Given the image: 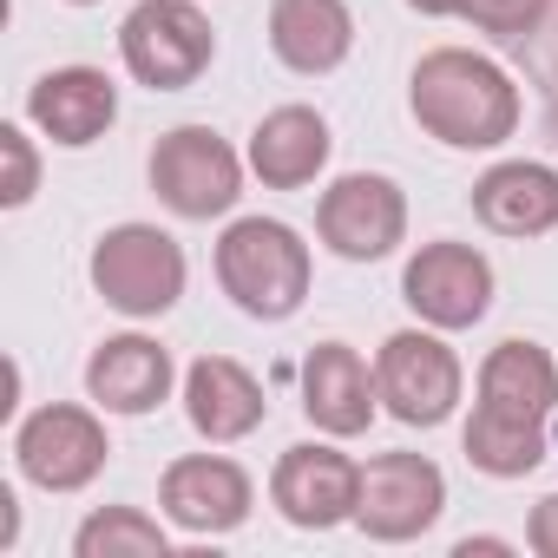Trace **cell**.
Here are the masks:
<instances>
[{
    "label": "cell",
    "mask_w": 558,
    "mask_h": 558,
    "mask_svg": "<svg viewBox=\"0 0 558 558\" xmlns=\"http://www.w3.org/2000/svg\"><path fill=\"white\" fill-rule=\"evenodd\" d=\"M171 349L151 336H106L86 362V395L106 414H151L158 401H171Z\"/></svg>",
    "instance_id": "obj_16"
},
{
    "label": "cell",
    "mask_w": 558,
    "mask_h": 558,
    "mask_svg": "<svg viewBox=\"0 0 558 558\" xmlns=\"http://www.w3.org/2000/svg\"><path fill=\"white\" fill-rule=\"evenodd\" d=\"M355 47L349 0H269V53L290 73H336Z\"/></svg>",
    "instance_id": "obj_20"
},
{
    "label": "cell",
    "mask_w": 558,
    "mask_h": 558,
    "mask_svg": "<svg viewBox=\"0 0 558 558\" xmlns=\"http://www.w3.org/2000/svg\"><path fill=\"white\" fill-rule=\"evenodd\" d=\"M551 408H558V362L538 342H499L480 362L473 414L512 421V427H551Z\"/></svg>",
    "instance_id": "obj_15"
},
{
    "label": "cell",
    "mask_w": 558,
    "mask_h": 558,
    "mask_svg": "<svg viewBox=\"0 0 558 558\" xmlns=\"http://www.w3.org/2000/svg\"><path fill=\"white\" fill-rule=\"evenodd\" d=\"M66 8H99V0H66Z\"/></svg>",
    "instance_id": "obj_29"
},
{
    "label": "cell",
    "mask_w": 558,
    "mask_h": 558,
    "mask_svg": "<svg viewBox=\"0 0 558 558\" xmlns=\"http://www.w3.org/2000/svg\"><path fill=\"white\" fill-rule=\"evenodd\" d=\"M545 8L551 0H466V21L486 34V40H499V47H519V40H532L538 34V21H545Z\"/></svg>",
    "instance_id": "obj_23"
},
{
    "label": "cell",
    "mask_w": 558,
    "mask_h": 558,
    "mask_svg": "<svg viewBox=\"0 0 558 558\" xmlns=\"http://www.w3.org/2000/svg\"><path fill=\"white\" fill-rule=\"evenodd\" d=\"M119 60L138 86L151 93H184L210 73L217 34L204 21L197 0H138L119 27Z\"/></svg>",
    "instance_id": "obj_3"
},
{
    "label": "cell",
    "mask_w": 558,
    "mask_h": 558,
    "mask_svg": "<svg viewBox=\"0 0 558 558\" xmlns=\"http://www.w3.org/2000/svg\"><path fill=\"white\" fill-rule=\"evenodd\" d=\"M27 119H34L53 145L86 151V145H99V138L112 132V119H119V86H112L99 66H53V73L34 80Z\"/></svg>",
    "instance_id": "obj_13"
},
{
    "label": "cell",
    "mask_w": 558,
    "mask_h": 558,
    "mask_svg": "<svg viewBox=\"0 0 558 558\" xmlns=\"http://www.w3.org/2000/svg\"><path fill=\"white\" fill-rule=\"evenodd\" d=\"M375 388L401 427H440L453 421L466 375H460V355L440 342V329H395L375 355Z\"/></svg>",
    "instance_id": "obj_6"
},
{
    "label": "cell",
    "mask_w": 558,
    "mask_h": 558,
    "mask_svg": "<svg viewBox=\"0 0 558 558\" xmlns=\"http://www.w3.org/2000/svg\"><path fill=\"white\" fill-rule=\"evenodd\" d=\"M184 414H191V427H197L210 447H230V440H243V434L263 427L269 401H263V388H256V375H250L243 362H230V355H197V362L184 368Z\"/></svg>",
    "instance_id": "obj_17"
},
{
    "label": "cell",
    "mask_w": 558,
    "mask_h": 558,
    "mask_svg": "<svg viewBox=\"0 0 558 558\" xmlns=\"http://www.w3.org/2000/svg\"><path fill=\"white\" fill-rule=\"evenodd\" d=\"M525 545H532L538 558H558V493H545V499L532 506V519H525Z\"/></svg>",
    "instance_id": "obj_25"
},
{
    "label": "cell",
    "mask_w": 558,
    "mask_h": 558,
    "mask_svg": "<svg viewBox=\"0 0 558 558\" xmlns=\"http://www.w3.org/2000/svg\"><path fill=\"white\" fill-rule=\"evenodd\" d=\"M551 138H558V99H551Z\"/></svg>",
    "instance_id": "obj_28"
},
{
    "label": "cell",
    "mask_w": 558,
    "mask_h": 558,
    "mask_svg": "<svg viewBox=\"0 0 558 558\" xmlns=\"http://www.w3.org/2000/svg\"><path fill=\"white\" fill-rule=\"evenodd\" d=\"M408 106L421 119L427 138L453 145V151H493L519 132V86L499 60L473 53V47H434L421 53L414 80H408Z\"/></svg>",
    "instance_id": "obj_1"
},
{
    "label": "cell",
    "mask_w": 558,
    "mask_h": 558,
    "mask_svg": "<svg viewBox=\"0 0 558 558\" xmlns=\"http://www.w3.org/2000/svg\"><path fill=\"white\" fill-rule=\"evenodd\" d=\"M93 290L132 316V323H151L165 316L178 296H184V250L178 236H165L158 223H119L93 243Z\"/></svg>",
    "instance_id": "obj_4"
},
{
    "label": "cell",
    "mask_w": 558,
    "mask_h": 558,
    "mask_svg": "<svg viewBox=\"0 0 558 558\" xmlns=\"http://www.w3.org/2000/svg\"><path fill=\"white\" fill-rule=\"evenodd\" d=\"M316 236L342 256V263H381L401 250L408 236V197L395 178L381 171H349L323 191L316 204Z\"/></svg>",
    "instance_id": "obj_8"
},
{
    "label": "cell",
    "mask_w": 558,
    "mask_h": 558,
    "mask_svg": "<svg viewBox=\"0 0 558 558\" xmlns=\"http://www.w3.org/2000/svg\"><path fill=\"white\" fill-rule=\"evenodd\" d=\"M473 217L493 236H545L558 230V171L538 158H506L473 184Z\"/></svg>",
    "instance_id": "obj_19"
},
{
    "label": "cell",
    "mask_w": 558,
    "mask_h": 558,
    "mask_svg": "<svg viewBox=\"0 0 558 558\" xmlns=\"http://www.w3.org/2000/svg\"><path fill=\"white\" fill-rule=\"evenodd\" d=\"M336 138H329V119L316 106H276L256 132H250V171L269 184V191H303L323 178Z\"/></svg>",
    "instance_id": "obj_18"
},
{
    "label": "cell",
    "mask_w": 558,
    "mask_h": 558,
    "mask_svg": "<svg viewBox=\"0 0 558 558\" xmlns=\"http://www.w3.org/2000/svg\"><path fill=\"white\" fill-rule=\"evenodd\" d=\"M151 191L171 217L210 223L243 197V158L210 125H178L151 145Z\"/></svg>",
    "instance_id": "obj_5"
},
{
    "label": "cell",
    "mask_w": 558,
    "mask_h": 558,
    "mask_svg": "<svg viewBox=\"0 0 558 558\" xmlns=\"http://www.w3.org/2000/svg\"><path fill=\"white\" fill-rule=\"evenodd\" d=\"M269 499H276V512H283L290 525H303V532H329V525L355 519L362 466H355L349 453L323 447V440H303V447H290L283 460H276V473H269Z\"/></svg>",
    "instance_id": "obj_11"
},
{
    "label": "cell",
    "mask_w": 558,
    "mask_h": 558,
    "mask_svg": "<svg viewBox=\"0 0 558 558\" xmlns=\"http://www.w3.org/2000/svg\"><path fill=\"white\" fill-rule=\"evenodd\" d=\"M375 408H381V388H375L368 362L349 342H316L303 362V414L316 421V434L355 440V434H368Z\"/></svg>",
    "instance_id": "obj_14"
},
{
    "label": "cell",
    "mask_w": 558,
    "mask_h": 558,
    "mask_svg": "<svg viewBox=\"0 0 558 558\" xmlns=\"http://www.w3.org/2000/svg\"><path fill=\"white\" fill-rule=\"evenodd\" d=\"M401 296H408V310H414L427 329H440V336L473 329V323H486V310H493V263H486L473 243H453V236L421 243V250L408 256V269H401Z\"/></svg>",
    "instance_id": "obj_7"
},
{
    "label": "cell",
    "mask_w": 558,
    "mask_h": 558,
    "mask_svg": "<svg viewBox=\"0 0 558 558\" xmlns=\"http://www.w3.org/2000/svg\"><path fill=\"white\" fill-rule=\"evenodd\" d=\"M0 158H8V184H0V204L21 210L34 191H40V158H34V138L21 125H0Z\"/></svg>",
    "instance_id": "obj_24"
},
{
    "label": "cell",
    "mask_w": 558,
    "mask_h": 558,
    "mask_svg": "<svg viewBox=\"0 0 558 558\" xmlns=\"http://www.w3.org/2000/svg\"><path fill=\"white\" fill-rule=\"evenodd\" d=\"M217 283L256 323H290L310 296V243L283 217H236L217 236Z\"/></svg>",
    "instance_id": "obj_2"
},
{
    "label": "cell",
    "mask_w": 558,
    "mask_h": 558,
    "mask_svg": "<svg viewBox=\"0 0 558 558\" xmlns=\"http://www.w3.org/2000/svg\"><path fill=\"white\" fill-rule=\"evenodd\" d=\"M408 8H414V14H427V21H440V14H460L466 0H408Z\"/></svg>",
    "instance_id": "obj_26"
},
{
    "label": "cell",
    "mask_w": 558,
    "mask_h": 558,
    "mask_svg": "<svg viewBox=\"0 0 558 558\" xmlns=\"http://www.w3.org/2000/svg\"><path fill=\"white\" fill-rule=\"evenodd\" d=\"M545 447H551L545 427H512V421H486V414L466 421V460L486 480H525L545 460Z\"/></svg>",
    "instance_id": "obj_22"
},
{
    "label": "cell",
    "mask_w": 558,
    "mask_h": 558,
    "mask_svg": "<svg viewBox=\"0 0 558 558\" xmlns=\"http://www.w3.org/2000/svg\"><path fill=\"white\" fill-rule=\"evenodd\" d=\"M106 453H112V440H106L99 414L66 408V401L34 408V414L21 421V434H14L21 473H27L34 486H47V493H80V486H93V480L106 473Z\"/></svg>",
    "instance_id": "obj_9"
},
{
    "label": "cell",
    "mask_w": 558,
    "mask_h": 558,
    "mask_svg": "<svg viewBox=\"0 0 558 558\" xmlns=\"http://www.w3.org/2000/svg\"><path fill=\"white\" fill-rule=\"evenodd\" d=\"M473 551H506V538H460V558H473Z\"/></svg>",
    "instance_id": "obj_27"
},
{
    "label": "cell",
    "mask_w": 558,
    "mask_h": 558,
    "mask_svg": "<svg viewBox=\"0 0 558 558\" xmlns=\"http://www.w3.org/2000/svg\"><path fill=\"white\" fill-rule=\"evenodd\" d=\"M250 499H256V493H250V473H243L236 460H223V453H184V460H171L165 480H158L165 519L184 525V532H197V538L236 532V525L250 519Z\"/></svg>",
    "instance_id": "obj_12"
},
{
    "label": "cell",
    "mask_w": 558,
    "mask_h": 558,
    "mask_svg": "<svg viewBox=\"0 0 558 558\" xmlns=\"http://www.w3.org/2000/svg\"><path fill=\"white\" fill-rule=\"evenodd\" d=\"M447 512V473L427 453H381L362 466V499H355V525L381 545H408L421 538L434 519Z\"/></svg>",
    "instance_id": "obj_10"
},
{
    "label": "cell",
    "mask_w": 558,
    "mask_h": 558,
    "mask_svg": "<svg viewBox=\"0 0 558 558\" xmlns=\"http://www.w3.org/2000/svg\"><path fill=\"white\" fill-rule=\"evenodd\" d=\"M80 558H171V538L158 519H145L138 506H99L80 532H73Z\"/></svg>",
    "instance_id": "obj_21"
}]
</instances>
